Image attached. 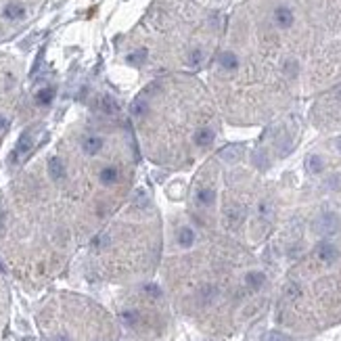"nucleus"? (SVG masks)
Returning <instances> with one entry per match:
<instances>
[{"mask_svg":"<svg viewBox=\"0 0 341 341\" xmlns=\"http://www.w3.org/2000/svg\"><path fill=\"white\" fill-rule=\"evenodd\" d=\"M140 153L130 122L113 103L92 105L30 155L0 205V222L42 220L48 239L65 247L128 201Z\"/></svg>","mask_w":341,"mask_h":341,"instance_id":"obj_1","label":"nucleus"},{"mask_svg":"<svg viewBox=\"0 0 341 341\" xmlns=\"http://www.w3.org/2000/svg\"><path fill=\"white\" fill-rule=\"evenodd\" d=\"M333 145H335V149L341 153V136H337V138H335V143H333Z\"/></svg>","mask_w":341,"mask_h":341,"instance_id":"obj_11","label":"nucleus"},{"mask_svg":"<svg viewBox=\"0 0 341 341\" xmlns=\"http://www.w3.org/2000/svg\"><path fill=\"white\" fill-rule=\"evenodd\" d=\"M266 285V274L260 272V270H251V272L245 274V287L249 291H260Z\"/></svg>","mask_w":341,"mask_h":341,"instance_id":"obj_9","label":"nucleus"},{"mask_svg":"<svg viewBox=\"0 0 341 341\" xmlns=\"http://www.w3.org/2000/svg\"><path fill=\"white\" fill-rule=\"evenodd\" d=\"M314 229H316L318 235L329 237V235L337 233V229H339V218H337L335 214H331V211H326V214H322V216L316 220Z\"/></svg>","mask_w":341,"mask_h":341,"instance_id":"obj_7","label":"nucleus"},{"mask_svg":"<svg viewBox=\"0 0 341 341\" xmlns=\"http://www.w3.org/2000/svg\"><path fill=\"white\" fill-rule=\"evenodd\" d=\"M126 116L140 157L169 172L191 167L218 138L214 103L193 74L151 78Z\"/></svg>","mask_w":341,"mask_h":341,"instance_id":"obj_2","label":"nucleus"},{"mask_svg":"<svg viewBox=\"0 0 341 341\" xmlns=\"http://www.w3.org/2000/svg\"><path fill=\"white\" fill-rule=\"evenodd\" d=\"M90 249L98 272L107 278L126 280L151 268L159 249V224L151 197L138 193L116 222L92 237Z\"/></svg>","mask_w":341,"mask_h":341,"instance_id":"obj_4","label":"nucleus"},{"mask_svg":"<svg viewBox=\"0 0 341 341\" xmlns=\"http://www.w3.org/2000/svg\"><path fill=\"white\" fill-rule=\"evenodd\" d=\"M220 30L214 11L193 0H153L120 44L122 61L149 76L195 74L207 61Z\"/></svg>","mask_w":341,"mask_h":341,"instance_id":"obj_3","label":"nucleus"},{"mask_svg":"<svg viewBox=\"0 0 341 341\" xmlns=\"http://www.w3.org/2000/svg\"><path fill=\"white\" fill-rule=\"evenodd\" d=\"M44 0H0V44L30 25Z\"/></svg>","mask_w":341,"mask_h":341,"instance_id":"obj_6","label":"nucleus"},{"mask_svg":"<svg viewBox=\"0 0 341 341\" xmlns=\"http://www.w3.org/2000/svg\"><path fill=\"white\" fill-rule=\"evenodd\" d=\"M264 341H289V337H285L282 333H268L266 337H264Z\"/></svg>","mask_w":341,"mask_h":341,"instance_id":"obj_10","label":"nucleus"},{"mask_svg":"<svg viewBox=\"0 0 341 341\" xmlns=\"http://www.w3.org/2000/svg\"><path fill=\"white\" fill-rule=\"evenodd\" d=\"M316 258H318V262H322V264H335V262L339 260V251H337V247H335L333 243L324 241V243H320V245L316 247Z\"/></svg>","mask_w":341,"mask_h":341,"instance_id":"obj_8","label":"nucleus"},{"mask_svg":"<svg viewBox=\"0 0 341 341\" xmlns=\"http://www.w3.org/2000/svg\"><path fill=\"white\" fill-rule=\"evenodd\" d=\"M23 107V63L11 54H0V147L17 122Z\"/></svg>","mask_w":341,"mask_h":341,"instance_id":"obj_5","label":"nucleus"}]
</instances>
